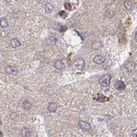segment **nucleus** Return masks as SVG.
<instances>
[{
	"label": "nucleus",
	"instance_id": "nucleus-18",
	"mask_svg": "<svg viewBox=\"0 0 137 137\" xmlns=\"http://www.w3.org/2000/svg\"><path fill=\"white\" fill-rule=\"evenodd\" d=\"M64 6H65V8H66V9H71L70 6H69V3H64Z\"/></svg>",
	"mask_w": 137,
	"mask_h": 137
},
{
	"label": "nucleus",
	"instance_id": "nucleus-20",
	"mask_svg": "<svg viewBox=\"0 0 137 137\" xmlns=\"http://www.w3.org/2000/svg\"><path fill=\"white\" fill-rule=\"evenodd\" d=\"M135 37H136V40L137 41V32L136 33V36H135Z\"/></svg>",
	"mask_w": 137,
	"mask_h": 137
},
{
	"label": "nucleus",
	"instance_id": "nucleus-14",
	"mask_svg": "<svg viewBox=\"0 0 137 137\" xmlns=\"http://www.w3.org/2000/svg\"><path fill=\"white\" fill-rule=\"evenodd\" d=\"M1 26L2 27H7L8 26V22L7 20H6L4 18H1Z\"/></svg>",
	"mask_w": 137,
	"mask_h": 137
},
{
	"label": "nucleus",
	"instance_id": "nucleus-11",
	"mask_svg": "<svg viewBox=\"0 0 137 137\" xmlns=\"http://www.w3.org/2000/svg\"><path fill=\"white\" fill-rule=\"evenodd\" d=\"M53 9H54V7H53V5L51 4V3H46V5H45V10H46V12H48V13H51V12L53 11Z\"/></svg>",
	"mask_w": 137,
	"mask_h": 137
},
{
	"label": "nucleus",
	"instance_id": "nucleus-3",
	"mask_svg": "<svg viewBox=\"0 0 137 137\" xmlns=\"http://www.w3.org/2000/svg\"><path fill=\"white\" fill-rule=\"evenodd\" d=\"M78 125L80 126V128H81L82 130H89L91 129V125L88 123L85 122V121H80Z\"/></svg>",
	"mask_w": 137,
	"mask_h": 137
},
{
	"label": "nucleus",
	"instance_id": "nucleus-10",
	"mask_svg": "<svg viewBox=\"0 0 137 137\" xmlns=\"http://www.w3.org/2000/svg\"><path fill=\"white\" fill-rule=\"evenodd\" d=\"M30 130H29L28 128H24L21 131V135L23 136L24 137H28L30 136Z\"/></svg>",
	"mask_w": 137,
	"mask_h": 137
},
{
	"label": "nucleus",
	"instance_id": "nucleus-17",
	"mask_svg": "<svg viewBox=\"0 0 137 137\" xmlns=\"http://www.w3.org/2000/svg\"><path fill=\"white\" fill-rule=\"evenodd\" d=\"M132 136H133V137H137V129H136V130H133V132H132Z\"/></svg>",
	"mask_w": 137,
	"mask_h": 137
},
{
	"label": "nucleus",
	"instance_id": "nucleus-8",
	"mask_svg": "<svg viewBox=\"0 0 137 137\" xmlns=\"http://www.w3.org/2000/svg\"><path fill=\"white\" fill-rule=\"evenodd\" d=\"M48 110L52 113H54L57 110V105L54 103H50L48 104Z\"/></svg>",
	"mask_w": 137,
	"mask_h": 137
},
{
	"label": "nucleus",
	"instance_id": "nucleus-13",
	"mask_svg": "<svg viewBox=\"0 0 137 137\" xmlns=\"http://www.w3.org/2000/svg\"><path fill=\"white\" fill-rule=\"evenodd\" d=\"M124 6L127 9H132V3L130 1H125L124 2Z\"/></svg>",
	"mask_w": 137,
	"mask_h": 137
},
{
	"label": "nucleus",
	"instance_id": "nucleus-1",
	"mask_svg": "<svg viewBox=\"0 0 137 137\" xmlns=\"http://www.w3.org/2000/svg\"><path fill=\"white\" fill-rule=\"evenodd\" d=\"M110 81H111V77H110L109 75H105L101 77V79L99 80V83L102 86H108L110 83Z\"/></svg>",
	"mask_w": 137,
	"mask_h": 137
},
{
	"label": "nucleus",
	"instance_id": "nucleus-19",
	"mask_svg": "<svg viewBox=\"0 0 137 137\" xmlns=\"http://www.w3.org/2000/svg\"><path fill=\"white\" fill-rule=\"evenodd\" d=\"M59 30H60V31H63L64 30H66V27L65 26H59Z\"/></svg>",
	"mask_w": 137,
	"mask_h": 137
},
{
	"label": "nucleus",
	"instance_id": "nucleus-5",
	"mask_svg": "<svg viewBox=\"0 0 137 137\" xmlns=\"http://www.w3.org/2000/svg\"><path fill=\"white\" fill-rule=\"evenodd\" d=\"M115 87H116V89L118 90V91H121V90H124L125 88V84L121 81H118L115 84Z\"/></svg>",
	"mask_w": 137,
	"mask_h": 137
},
{
	"label": "nucleus",
	"instance_id": "nucleus-15",
	"mask_svg": "<svg viewBox=\"0 0 137 137\" xmlns=\"http://www.w3.org/2000/svg\"><path fill=\"white\" fill-rule=\"evenodd\" d=\"M105 15L107 16L108 18H111V17H113V12L112 11V10L108 9V10H107V11H106Z\"/></svg>",
	"mask_w": 137,
	"mask_h": 137
},
{
	"label": "nucleus",
	"instance_id": "nucleus-6",
	"mask_svg": "<svg viewBox=\"0 0 137 137\" xmlns=\"http://www.w3.org/2000/svg\"><path fill=\"white\" fill-rule=\"evenodd\" d=\"M6 72L8 74H15L17 72V69L14 66H8L6 67Z\"/></svg>",
	"mask_w": 137,
	"mask_h": 137
},
{
	"label": "nucleus",
	"instance_id": "nucleus-7",
	"mask_svg": "<svg viewBox=\"0 0 137 137\" xmlns=\"http://www.w3.org/2000/svg\"><path fill=\"white\" fill-rule=\"evenodd\" d=\"M10 45H11L13 48H17V47L20 46V42L18 39L15 38V39H12L11 41H10Z\"/></svg>",
	"mask_w": 137,
	"mask_h": 137
},
{
	"label": "nucleus",
	"instance_id": "nucleus-9",
	"mask_svg": "<svg viewBox=\"0 0 137 137\" xmlns=\"http://www.w3.org/2000/svg\"><path fill=\"white\" fill-rule=\"evenodd\" d=\"M54 67L58 69H64V64H63L61 60H57L54 63Z\"/></svg>",
	"mask_w": 137,
	"mask_h": 137
},
{
	"label": "nucleus",
	"instance_id": "nucleus-2",
	"mask_svg": "<svg viewBox=\"0 0 137 137\" xmlns=\"http://www.w3.org/2000/svg\"><path fill=\"white\" fill-rule=\"evenodd\" d=\"M125 68L129 72H133L135 70V69H136V64L134 62H132V61H129L125 65Z\"/></svg>",
	"mask_w": 137,
	"mask_h": 137
},
{
	"label": "nucleus",
	"instance_id": "nucleus-16",
	"mask_svg": "<svg viewBox=\"0 0 137 137\" xmlns=\"http://www.w3.org/2000/svg\"><path fill=\"white\" fill-rule=\"evenodd\" d=\"M48 44H54L55 42H56V39H55L54 37H49V38H48Z\"/></svg>",
	"mask_w": 137,
	"mask_h": 137
},
{
	"label": "nucleus",
	"instance_id": "nucleus-12",
	"mask_svg": "<svg viewBox=\"0 0 137 137\" xmlns=\"http://www.w3.org/2000/svg\"><path fill=\"white\" fill-rule=\"evenodd\" d=\"M23 107H24L25 109L28 110V109H30V108H31V104H30L28 101H25L23 103Z\"/></svg>",
	"mask_w": 137,
	"mask_h": 137
},
{
	"label": "nucleus",
	"instance_id": "nucleus-4",
	"mask_svg": "<svg viewBox=\"0 0 137 137\" xmlns=\"http://www.w3.org/2000/svg\"><path fill=\"white\" fill-rule=\"evenodd\" d=\"M94 62L96 63V64H103V63H104V61H105V58H103V56H101V55H97V56L94 57L93 58Z\"/></svg>",
	"mask_w": 137,
	"mask_h": 137
}]
</instances>
